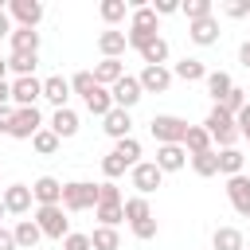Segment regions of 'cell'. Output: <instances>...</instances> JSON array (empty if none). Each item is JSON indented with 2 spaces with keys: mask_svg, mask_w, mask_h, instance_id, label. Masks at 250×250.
<instances>
[{
  "mask_svg": "<svg viewBox=\"0 0 250 250\" xmlns=\"http://www.w3.org/2000/svg\"><path fill=\"white\" fill-rule=\"evenodd\" d=\"M12 113H16V105H0V133L12 129Z\"/></svg>",
  "mask_w": 250,
  "mask_h": 250,
  "instance_id": "f907efd6",
  "label": "cell"
},
{
  "mask_svg": "<svg viewBox=\"0 0 250 250\" xmlns=\"http://www.w3.org/2000/svg\"><path fill=\"white\" fill-rule=\"evenodd\" d=\"M238 62H242V66H246V70H250V39H246V43H242V47H238Z\"/></svg>",
  "mask_w": 250,
  "mask_h": 250,
  "instance_id": "db71d44e",
  "label": "cell"
},
{
  "mask_svg": "<svg viewBox=\"0 0 250 250\" xmlns=\"http://www.w3.org/2000/svg\"><path fill=\"white\" fill-rule=\"evenodd\" d=\"M234 129H238V137H242V141H250V102L234 113Z\"/></svg>",
  "mask_w": 250,
  "mask_h": 250,
  "instance_id": "bcb514c9",
  "label": "cell"
},
{
  "mask_svg": "<svg viewBox=\"0 0 250 250\" xmlns=\"http://www.w3.org/2000/svg\"><path fill=\"white\" fill-rule=\"evenodd\" d=\"M125 203V199H121ZM121 203H98L94 207V215H98V227H117L121 219H125V207Z\"/></svg>",
  "mask_w": 250,
  "mask_h": 250,
  "instance_id": "e575fe53",
  "label": "cell"
},
{
  "mask_svg": "<svg viewBox=\"0 0 250 250\" xmlns=\"http://www.w3.org/2000/svg\"><path fill=\"white\" fill-rule=\"evenodd\" d=\"M43 98V82L31 74V78H16L12 82V105L16 109H27V105H35Z\"/></svg>",
  "mask_w": 250,
  "mask_h": 250,
  "instance_id": "9c48e42d",
  "label": "cell"
},
{
  "mask_svg": "<svg viewBox=\"0 0 250 250\" xmlns=\"http://www.w3.org/2000/svg\"><path fill=\"white\" fill-rule=\"evenodd\" d=\"M203 82H207V94L215 98V105H219V102L230 94V86H234V78H230L227 70H207V78H203Z\"/></svg>",
  "mask_w": 250,
  "mask_h": 250,
  "instance_id": "d4e9b609",
  "label": "cell"
},
{
  "mask_svg": "<svg viewBox=\"0 0 250 250\" xmlns=\"http://www.w3.org/2000/svg\"><path fill=\"white\" fill-rule=\"evenodd\" d=\"M242 164H246V156L238 152V148H219V172L230 180V176H242Z\"/></svg>",
  "mask_w": 250,
  "mask_h": 250,
  "instance_id": "f546056e",
  "label": "cell"
},
{
  "mask_svg": "<svg viewBox=\"0 0 250 250\" xmlns=\"http://www.w3.org/2000/svg\"><path fill=\"white\" fill-rule=\"evenodd\" d=\"M12 234H16V246H20V250H35L39 238H43V230L35 227V219H20V223L12 227Z\"/></svg>",
  "mask_w": 250,
  "mask_h": 250,
  "instance_id": "603a6c76",
  "label": "cell"
},
{
  "mask_svg": "<svg viewBox=\"0 0 250 250\" xmlns=\"http://www.w3.org/2000/svg\"><path fill=\"white\" fill-rule=\"evenodd\" d=\"M35 62H39V55H8V70L16 78H31L35 74Z\"/></svg>",
  "mask_w": 250,
  "mask_h": 250,
  "instance_id": "8d00e7d4",
  "label": "cell"
},
{
  "mask_svg": "<svg viewBox=\"0 0 250 250\" xmlns=\"http://www.w3.org/2000/svg\"><path fill=\"white\" fill-rule=\"evenodd\" d=\"M109 98H113V105H117V109H133V105L145 98V90H141L137 74H125V78H117V82L109 86Z\"/></svg>",
  "mask_w": 250,
  "mask_h": 250,
  "instance_id": "52a82bcc",
  "label": "cell"
},
{
  "mask_svg": "<svg viewBox=\"0 0 250 250\" xmlns=\"http://www.w3.org/2000/svg\"><path fill=\"white\" fill-rule=\"evenodd\" d=\"M98 51H102V59H121V55L129 51V43H125V31H117V27H105V31L98 35Z\"/></svg>",
  "mask_w": 250,
  "mask_h": 250,
  "instance_id": "ac0fdd59",
  "label": "cell"
},
{
  "mask_svg": "<svg viewBox=\"0 0 250 250\" xmlns=\"http://www.w3.org/2000/svg\"><path fill=\"white\" fill-rule=\"evenodd\" d=\"M121 172H125V164H121V160H117V156H113V152H109V156H105V160H102V176H105V180H117V176H121Z\"/></svg>",
  "mask_w": 250,
  "mask_h": 250,
  "instance_id": "7dc6e473",
  "label": "cell"
},
{
  "mask_svg": "<svg viewBox=\"0 0 250 250\" xmlns=\"http://www.w3.org/2000/svg\"><path fill=\"white\" fill-rule=\"evenodd\" d=\"M90 74H94V82H98V86H105V90H109L117 78H125V62H121V59H102V62H94V70H90Z\"/></svg>",
  "mask_w": 250,
  "mask_h": 250,
  "instance_id": "ffe728a7",
  "label": "cell"
},
{
  "mask_svg": "<svg viewBox=\"0 0 250 250\" xmlns=\"http://www.w3.org/2000/svg\"><path fill=\"white\" fill-rule=\"evenodd\" d=\"M152 39H156L152 31H137V27H129V31H125V43H129L133 51H145V47H148Z\"/></svg>",
  "mask_w": 250,
  "mask_h": 250,
  "instance_id": "b9f144b4",
  "label": "cell"
},
{
  "mask_svg": "<svg viewBox=\"0 0 250 250\" xmlns=\"http://www.w3.org/2000/svg\"><path fill=\"white\" fill-rule=\"evenodd\" d=\"M129 227H133V238H141V242L156 238V219H141V223H129Z\"/></svg>",
  "mask_w": 250,
  "mask_h": 250,
  "instance_id": "f6af8a7d",
  "label": "cell"
},
{
  "mask_svg": "<svg viewBox=\"0 0 250 250\" xmlns=\"http://www.w3.org/2000/svg\"><path fill=\"white\" fill-rule=\"evenodd\" d=\"M242 250H250V246H242Z\"/></svg>",
  "mask_w": 250,
  "mask_h": 250,
  "instance_id": "680465c9",
  "label": "cell"
},
{
  "mask_svg": "<svg viewBox=\"0 0 250 250\" xmlns=\"http://www.w3.org/2000/svg\"><path fill=\"white\" fill-rule=\"evenodd\" d=\"M219 20L215 16H207V20H195V23H188V39L195 43V47H211V43H219Z\"/></svg>",
  "mask_w": 250,
  "mask_h": 250,
  "instance_id": "7c38bea8",
  "label": "cell"
},
{
  "mask_svg": "<svg viewBox=\"0 0 250 250\" xmlns=\"http://www.w3.org/2000/svg\"><path fill=\"white\" fill-rule=\"evenodd\" d=\"M35 227L43 230V238H66L70 234V219L62 207H35Z\"/></svg>",
  "mask_w": 250,
  "mask_h": 250,
  "instance_id": "277c9868",
  "label": "cell"
},
{
  "mask_svg": "<svg viewBox=\"0 0 250 250\" xmlns=\"http://www.w3.org/2000/svg\"><path fill=\"white\" fill-rule=\"evenodd\" d=\"M8 43H12V55H39V31L35 27H12Z\"/></svg>",
  "mask_w": 250,
  "mask_h": 250,
  "instance_id": "e0dca14e",
  "label": "cell"
},
{
  "mask_svg": "<svg viewBox=\"0 0 250 250\" xmlns=\"http://www.w3.org/2000/svg\"><path fill=\"white\" fill-rule=\"evenodd\" d=\"M121 207H125V223H141V219H152V207H148V199H145V195H129Z\"/></svg>",
  "mask_w": 250,
  "mask_h": 250,
  "instance_id": "1f68e13d",
  "label": "cell"
},
{
  "mask_svg": "<svg viewBox=\"0 0 250 250\" xmlns=\"http://www.w3.org/2000/svg\"><path fill=\"white\" fill-rule=\"evenodd\" d=\"M0 250H20V246H16V234H12L8 227H0Z\"/></svg>",
  "mask_w": 250,
  "mask_h": 250,
  "instance_id": "816d5d0a",
  "label": "cell"
},
{
  "mask_svg": "<svg viewBox=\"0 0 250 250\" xmlns=\"http://www.w3.org/2000/svg\"><path fill=\"white\" fill-rule=\"evenodd\" d=\"M62 250H90V234H74V230H70V234L62 238Z\"/></svg>",
  "mask_w": 250,
  "mask_h": 250,
  "instance_id": "c3c4849f",
  "label": "cell"
},
{
  "mask_svg": "<svg viewBox=\"0 0 250 250\" xmlns=\"http://www.w3.org/2000/svg\"><path fill=\"white\" fill-rule=\"evenodd\" d=\"M113 156H117L125 168L141 164V141H137V137H125V141H117V145H113Z\"/></svg>",
  "mask_w": 250,
  "mask_h": 250,
  "instance_id": "f1b7e54d",
  "label": "cell"
},
{
  "mask_svg": "<svg viewBox=\"0 0 250 250\" xmlns=\"http://www.w3.org/2000/svg\"><path fill=\"white\" fill-rule=\"evenodd\" d=\"M223 16L227 20H246L250 16V0H227L223 4Z\"/></svg>",
  "mask_w": 250,
  "mask_h": 250,
  "instance_id": "7bdbcfd3",
  "label": "cell"
},
{
  "mask_svg": "<svg viewBox=\"0 0 250 250\" xmlns=\"http://www.w3.org/2000/svg\"><path fill=\"white\" fill-rule=\"evenodd\" d=\"M211 148H215L211 133H207L203 125H188V137H184V152H188V156H199V152H211Z\"/></svg>",
  "mask_w": 250,
  "mask_h": 250,
  "instance_id": "7402d4cb",
  "label": "cell"
},
{
  "mask_svg": "<svg viewBox=\"0 0 250 250\" xmlns=\"http://www.w3.org/2000/svg\"><path fill=\"white\" fill-rule=\"evenodd\" d=\"M137 82H141L145 94H164V90L172 86V70H168V66H145V70L137 74Z\"/></svg>",
  "mask_w": 250,
  "mask_h": 250,
  "instance_id": "4fadbf2b",
  "label": "cell"
},
{
  "mask_svg": "<svg viewBox=\"0 0 250 250\" xmlns=\"http://www.w3.org/2000/svg\"><path fill=\"white\" fill-rule=\"evenodd\" d=\"M180 12L188 16V23H195V20L215 16V4H211V0H184V4H180Z\"/></svg>",
  "mask_w": 250,
  "mask_h": 250,
  "instance_id": "d590c367",
  "label": "cell"
},
{
  "mask_svg": "<svg viewBox=\"0 0 250 250\" xmlns=\"http://www.w3.org/2000/svg\"><path fill=\"white\" fill-rule=\"evenodd\" d=\"M94 90H98V82H94V74H90V70H78V74L70 78V94H82V102H86Z\"/></svg>",
  "mask_w": 250,
  "mask_h": 250,
  "instance_id": "ab89813d",
  "label": "cell"
},
{
  "mask_svg": "<svg viewBox=\"0 0 250 250\" xmlns=\"http://www.w3.org/2000/svg\"><path fill=\"white\" fill-rule=\"evenodd\" d=\"M12 102V82H0V105Z\"/></svg>",
  "mask_w": 250,
  "mask_h": 250,
  "instance_id": "11a10c76",
  "label": "cell"
},
{
  "mask_svg": "<svg viewBox=\"0 0 250 250\" xmlns=\"http://www.w3.org/2000/svg\"><path fill=\"white\" fill-rule=\"evenodd\" d=\"M39 129H43V113H39V105H27V109H16V113H12V129H8V137H16V141H31Z\"/></svg>",
  "mask_w": 250,
  "mask_h": 250,
  "instance_id": "5b68a950",
  "label": "cell"
},
{
  "mask_svg": "<svg viewBox=\"0 0 250 250\" xmlns=\"http://www.w3.org/2000/svg\"><path fill=\"white\" fill-rule=\"evenodd\" d=\"M0 199H4V211H8V215H27L31 203H35L27 184H8V188H0Z\"/></svg>",
  "mask_w": 250,
  "mask_h": 250,
  "instance_id": "ba28073f",
  "label": "cell"
},
{
  "mask_svg": "<svg viewBox=\"0 0 250 250\" xmlns=\"http://www.w3.org/2000/svg\"><path fill=\"white\" fill-rule=\"evenodd\" d=\"M0 82H8V59H0Z\"/></svg>",
  "mask_w": 250,
  "mask_h": 250,
  "instance_id": "9f6ffc18",
  "label": "cell"
},
{
  "mask_svg": "<svg viewBox=\"0 0 250 250\" xmlns=\"http://www.w3.org/2000/svg\"><path fill=\"white\" fill-rule=\"evenodd\" d=\"M4 35H12V16L0 8V39H4Z\"/></svg>",
  "mask_w": 250,
  "mask_h": 250,
  "instance_id": "f5cc1de1",
  "label": "cell"
},
{
  "mask_svg": "<svg viewBox=\"0 0 250 250\" xmlns=\"http://www.w3.org/2000/svg\"><path fill=\"white\" fill-rule=\"evenodd\" d=\"M98 203H121V191H117L113 180H102L98 184Z\"/></svg>",
  "mask_w": 250,
  "mask_h": 250,
  "instance_id": "ee69618b",
  "label": "cell"
},
{
  "mask_svg": "<svg viewBox=\"0 0 250 250\" xmlns=\"http://www.w3.org/2000/svg\"><path fill=\"white\" fill-rule=\"evenodd\" d=\"M242 105H246V90H242V86H230V94H227V98L219 102V109H227L230 117H234V113H238Z\"/></svg>",
  "mask_w": 250,
  "mask_h": 250,
  "instance_id": "60d3db41",
  "label": "cell"
},
{
  "mask_svg": "<svg viewBox=\"0 0 250 250\" xmlns=\"http://www.w3.org/2000/svg\"><path fill=\"white\" fill-rule=\"evenodd\" d=\"M211 246H215V250H242L246 238H242L238 227H219V230L211 234Z\"/></svg>",
  "mask_w": 250,
  "mask_h": 250,
  "instance_id": "484cf974",
  "label": "cell"
},
{
  "mask_svg": "<svg viewBox=\"0 0 250 250\" xmlns=\"http://www.w3.org/2000/svg\"><path fill=\"white\" fill-rule=\"evenodd\" d=\"M31 199H35L39 207H59V203H62V180L39 176V180L31 184Z\"/></svg>",
  "mask_w": 250,
  "mask_h": 250,
  "instance_id": "30bf717a",
  "label": "cell"
},
{
  "mask_svg": "<svg viewBox=\"0 0 250 250\" xmlns=\"http://www.w3.org/2000/svg\"><path fill=\"white\" fill-rule=\"evenodd\" d=\"M129 27H137V31H160V20H156V12L148 8V4H141V8H133L129 12Z\"/></svg>",
  "mask_w": 250,
  "mask_h": 250,
  "instance_id": "4316f807",
  "label": "cell"
},
{
  "mask_svg": "<svg viewBox=\"0 0 250 250\" xmlns=\"http://www.w3.org/2000/svg\"><path fill=\"white\" fill-rule=\"evenodd\" d=\"M148 133H152L156 145H184V137H188V121L176 117V113H156V117L148 121Z\"/></svg>",
  "mask_w": 250,
  "mask_h": 250,
  "instance_id": "7a4b0ae2",
  "label": "cell"
},
{
  "mask_svg": "<svg viewBox=\"0 0 250 250\" xmlns=\"http://www.w3.org/2000/svg\"><path fill=\"white\" fill-rule=\"evenodd\" d=\"M129 180H133V188H137V195H152L156 188H160V180H164V172L152 164V160H141V164H133L129 168Z\"/></svg>",
  "mask_w": 250,
  "mask_h": 250,
  "instance_id": "8992f818",
  "label": "cell"
},
{
  "mask_svg": "<svg viewBox=\"0 0 250 250\" xmlns=\"http://www.w3.org/2000/svg\"><path fill=\"white\" fill-rule=\"evenodd\" d=\"M47 129H51L59 141H66V137H74V133H78V113H74L70 105H62V109H55V113H51V125H47Z\"/></svg>",
  "mask_w": 250,
  "mask_h": 250,
  "instance_id": "d6986e66",
  "label": "cell"
},
{
  "mask_svg": "<svg viewBox=\"0 0 250 250\" xmlns=\"http://www.w3.org/2000/svg\"><path fill=\"white\" fill-rule=\"evenodd\" d=\"M59 145H62V141H59V137H55V133H51L47 125H43V129H39V133L31 137V148H35L39 156H55V152H59Z\"/></svg>",
  "mask_w": 250,
  "mask_h": 250,
  "instance_id": "836d02e7",
  "label": "cell"
},
{
  "mask_svg": "<svg viewBox=\"0 0 250 250\" xmlns=\"http://www.w3.org/2000/svg\"><path fill=\"white\" fill-rule=\"evenodd\" d=\"M148 8L156 12V20H160V16H172V12H180V4H176V0H156V4H148Z\"/></svg>",
  "mask_w": 250,
  "mask_h": 250,
  "instance_id": "681fc988",
  "label": "cell"
},
{
  "mask_svg": "<svg viewBox=\"0 0 250 250\" xmlns=\"http://www.w3.org/2000/svg\"><path fill=\"white\" fill-rule=\"evenodd\" d=\"M86 109H90L94 117H105V113L113 109V98H109V90H105V86H98V90L86 98Z\"/></svg>",
  "mask_w": 250,
  "mask_h": 250,
  "instance_id": "74e56055",
  "label": "cell"
},
{
  "mask_svg": "<svg viewBox=\"0 0 250 250\" xmlns=\"http://www.w3.org/2000/svg\"><path fill=\"white\" fill-rule=\"evenodd\" d=\"M90 250H121V234H117V227H94V234H90Z\"/></svg>",
  "mask_w": 250,
  "mask_h": 250,
  "instance_id": "83f0119b",
  "label": "cell"
},
{
  "mask_svg": "<svg viewBox=\"0 0 250 250\" xmlns=\"http://www.w3.org/2000/svg\"><path fill=\"white\" fill-rule=\"evenodd\" d=\"M59 207L70 211V215L94 211V207H98V184H90V180H70V184H62V203H59Z\"/></svg>",
  "mask_w": 250,
  "mask_h": 250,
  "instance_id": "6da1fadb",
  "label": "cell"
},
{
  "mask_svg": "<svg viewBox=\"0 0 250 250\" xmlns=\"http://www.w3.org/2000/svg\"><path fill=\"white\" fill-rule=\"evenodd\" d=\"M152 164L160 172H180L188 164V152H184V145H156V160Z\"/></svg>",
  "mask_w": 250,
  "mask_h": 250,
  "instance_id": "2e32d148",
  "label": "cell"
},
{
  "mask_svg": "<svg viewBox=\"0 0 250 250\" xmlns=\"http://www.w3.org/2000/svg\"><path fill=\"white\" fill-rule=\"evenodd\" d=\"M227 199L238 215H250V176H230L227 180Z\"/></svg>",
  "mask_w": 250,
  "mask_h": 250,
  "instance_id": "5bb4252c",
  "label": "cell"
},
{
  "mask_svg": "<svg viewBox=\"0 0 250 250\" xmlns=\"http://www.w3.org/2000/svg\"><path fill=\"white\" fill-rule=\"evenodd\" d=\"M102 129H105L113 141H125V137H133V133H129V129H133V117H129V109H117V105H113V109L102 117Z\"/></svg>",
  "mask_w": 250,
  "mask_h": 250,
  "instance_id": "9a60e30c",
  "label": "cell"
},
{
  "mask_svg": "<svg viewBox=\"0 0 250 250\" xmlns=\"http://www.w3.org/2000/svg\"><path fill=\"white\" fill-rule=\"evenodd\" d=\"M172 78H180V82H203L207 78V66H203V59H180L172 66Z\"/></svg>",
  "mask_w": 250,
  "mask_h": 250,
  "instance_id": "cb8c5ba5",
  "label": "cell"
},
{
  "mask_svg": "<svg viewBox=\"0 0 250 250\" xmlns=\"http://www.w3.org/2000/svg\"><path fill=\"white\" fill-rule=\"evenodd\" d=\"M203 129L211 133V141H215L219 148H234V141H238V129H234V117H230L227 109H219V105H211V113H207V121H203Z\"/></svg>",
  "mask_w": 250,
  "mask_h": 250,
  "instance_id": "3957f363",
  "label": "cell"
},
{
  "mask_svg": "<svg viewBox=\"0 0 250 250\" xmlns=\"http://www.w3.org/2000/svg\"><path fill=\"white\" fill-rule=\"evenodd\" d=\"M43 98H47L55 109H62V105H66V98H70V78H62V74L43 78Z\"/></svg>",
  "mask_w": 250,
  "mask_h": 250,
  "instance_id": "44dd1931",
  "label": "cell"
},
{
  "mask_svg": "<svg viewBox=\"0 0 250 250\" xmlns=\"http://www.w3.org/2000/svg\"><path fill=\"white\" fill-rule=\"evenodd\" d=\"M246 219H250V215H246Z\"/></svg>",
  "mask_w": 250,
  "mask_h": 250,
  "instance_id": "91938a15",
  "label": "cell"
},
{
  "mask_svg": "<svg viewBox=\"0 0 250 250\" xmlns=\"http://www.w3.org/2000/svg\"><path fill=\"white\" fill-rule=\"evenodd\" d=\"M98 12H102V20L113 27V23H121V20H125L129 4H125V0H102V8H98Z\"/></svg>",
  "mask_w": 250,
  "mask_h": 250,
  "instance_id": "f35d334b",
  "label": "cell"
},
{
  "mask_svg": "<svg viewBox=\"0 0 250 250\" xmlns=\"http://www.w3.org/2000/svg\"><path fill=\"white\" fill-rule=\"evenodd\" d=\"M8 16H12L20 27H39L43 4H39V0H12V4H8Z\"/></svg>",
  "mask_w": 250,
  "mask_h": 250,
  "instance_id": "8fae6325",
  "label": "cell"
},
{
  "mask_svg": "<svg viewBox=\"0 0 250 250\" xmlns=\"http://www.w3.org/2000/svg\"><path fill=\"white\" fill-rule=\"evenodd\" d=\"M141 59H145V66H164V62H168V39L156 35V39L141 51Z\"/></svg>",
  "mask_w": 250,
  "mask_h": 250,
  "instance_id": "d6a6232c",
  "label": "cell"
},
{
  "mask_svg": "<svg viewBox=\"0 0 250 250\" xmlns=\"http://www.w3.org/2000/svg\"><path fill=\"white\" fill-rule=\"evenodd\" d=\"M4 215H8V211H4V199H0V219H4Z\"/></svg>",
  "mask_w": 250,
  "mask_h": 250,
  "instance_id": "6f0895ef",
  "label": "cell"
},
{
  "mask_svg": "<svg viewBox=\"0 0 250 250\" xmlns=\"http://www.w3.org/2000/svg\"><path fill=\"white\" fill-rule=\"evenodd\" d=\"M188 160H191V172L195 176H203V180L207 176H219V152L215 148L211 152H199V156H188Z\"/></svg>",
  "mask_w": 250,
  "mask_h": 250,
  "instance_id": "4dcf8cb0",
  "label": "cell"
}]
</instances>
